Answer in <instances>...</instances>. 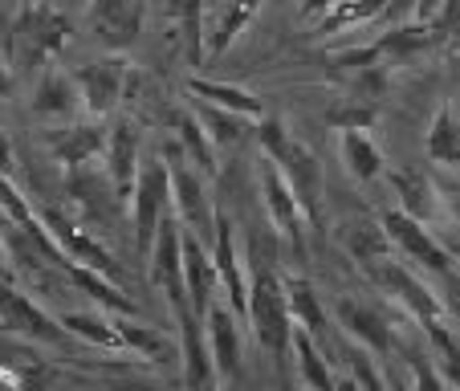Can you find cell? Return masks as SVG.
<instances>
[{
    "label": "cell",
    "mask_w": 460,
    "mask_h": 391,
    "mask_svg": "<svg viewBox=\"0 0 460 391\" xmlns=\"http://www.w3.org/2000/svg\"><path fill=\"white\" fill-rule=\"evenodd\" d=\"M257 143H261V151L286 172V180L294 183L297 200H302V212H305V220H310V228H318L322 217H326V167H322V159L314 156L297 135H289L286 122L273 119V114L257 119Z\"/></svg>",
    "instance_id": "obj_1"
},
{
    "label": "cell",
    "mask_w": 460,
    "mask_h": 391,
    "mask_svg": "<svg viewBox=\"0 0 460 391\" xmlns=\"http://www.w3.org/2000/svg\"><path fill=\"white\" fill-rule=\"evenodd\" d=\"M70 17L49 0H25L9 33V58L17 70H49L70 49Z\"/></svg>",
    "instance_id": "obj_2"
},
{
    "label": "cell",
    "mask_w": 460,
    "mask_h": 391,
    "mask_svg": "<svg viewBox=\"0 0 460 391\" xmlns=\"http://www.w3.org/2000/svg\"><path fill=\"white\" fill-rule=\"evenodd\" d=\"M294 326L297 322L289 310L281 273L270 265H257L249 278V334L273 363H286V351H294Z\"/></svg>",
    "instance_id": "obj_3"
},
{
    "label": "cell",
    "mask_w": 460,
    "mask_h": 391,
    "mask_svg": "<svg viewBox=\"0 0 460 391\" xmlns=\"http://www.w3.org/2000/svg\"><path fill=\"white\" fill-rule=\"evenodd\" d=\"M175 209L172 200V167L167 159L147 156L139 167V180H135V191H130V220H135V249L147 261L151 244H155V233L164 225V217Z\"/></svg>",
    "instance_id": "obj_4"
},
{
    "label": "cell",
    "mask_w": 460,
    "mask_h": 391,
    "mask_svg": "<svg viewBox=\"0 0 460 391\" xmlns=\"http://www.w3.org/2000/svg\"><path fill=\"white\" fill-rule=\"evenodd\" d=\"M167 167H172V200H175V217L183 220L188 233H196L204 244L217 236V204L208 191V175L200 167H191V159L183 156V147L175 143L167 151Z\"/></svg>",
    "instance_id": "obj_5"
},
{
    "label": "cell",
    "mask_w": 460,
    "mask_h": 391,
    "mask_svg": "<svg viewBox=\"0 0 460 391\" xmlns=\"http://www.w3.org/2000/svg\"><path fill=\"white\" fill-rule=\"evenodd\" d=\"M147 273H151L159 294L172 302L175 318L191 310L188 306V278H183V220L175 217V209L167 212L159 233H155V244H151V253H147Z\"/></svg>",
    "instance_id": "obj_6"
},
{
    "label": "cell",
    "mask_w": 460,
    "mask_h": 391,
    "mask_svg": "<svg viewBox=\"0 0 460 391\" xmlns=\"http://www.w3.org/2000/svg\"><path fill=\"white\" fill-rule=\"evenodd\" d=\"M257 180H261V196H265V212H270V225L278 228L281 241H286L289 249L302 257V253H305V228H310V220H305V212H302V200H297L294 183L286 180V172H281V167L273 164L265 151H261Z\"/></svg>",
    "instance_id": "obj_7"
},
{
    "label": "cell",
    "mask_w": 460,
    "mask_h": 391,
    "mask_svg": "<svg viewBox=\"0 0 460 391\" xmlns=\"http://www.w3.org/2000/svg\"><path fill=\"white\" fill-rule=\"evenodd\" d=\"M74 82H78V94H82V114H90V119H111L122 106V98H127L130 61L122 58V53H102V58H94L90 66L74 70Z\"/></svg>",
    "instance_id": "obj_8"
},
{
    "label": "cell",
    "mask_w": 460,
    "mask_h": 391,
    "mask_svg": "<svg viewBox=\"0 0 460 391\" xmlns=\"http://www.w3.org/2000/svg\"><path fill=\"white\" fill-rule=\"evenodd\" d=\"M371 278V286L375 289H383V294H391L395 302L403 306V310L411 314V318L420 322V326H440V322H448V306L440 302V294L436 289H428V281H420L416 273L403 265V261H383L379 270H371L367 273Z\"/></svg>",
    "instance_id": "obj_9"
},
{
    "label": "cell",
    "mask_w": 460,
    "mask_h": 391,
    "mask_svg": "<svg viewBox=\"0 0 460 391\" xmlns=\"http://www.w3.org/2000/svg\"><path fill=\"white\" fill-rule=\"evenodd\" d=\"M379 220H383L391 244H395V253H400L403 261H416V265H424V270H432V273H444V278L456 270V261H452L448 244H444L440 236L424 225V220L408 217L403 209H387Z\"/></svg>",
    "instance_id": "obj_10"
},
{
    "label": "cell",
    "mask_w": 460,
    "mask_h": 391,
    "mask_svg": "<svg viewBox=\"0 0 460 391\" xmlns=\"http://www.w3.org/2000/svg\"><path fill=\"white\" fill-rule=\"evenodd\" d=\"M0 331L17 334L29 342H66L70 331L61 326V318H53L45 306H37L25 289H17L9 278H0Z\"/></svg>",
    "instance_id": "obj_11"
},
{
    "label": "cell",
    "mask_w": 460,
    "mask_h": 391,
    "mask_svg": "<svg viewBox=\"0 0 460 391\" xmlns=\"http://www.w3.org/2000/svg\"><path fill=\"white\" fill-rule=\"evenodd\" d=\"M147 0H86V25L90 37L106 53H127L139 41Z\"/></svg>",
    "instance_id": "obj_12"
},
{
    "label": "cell",
    "mask_w": 460,
    "mask_h": 391,
    "mask_svg": "<svg viewBox=\"0 0 460 391\" xmlns=\"http://www.w3.org/2000/svg\"><path fill=\"white\" fill-rule=\"evenodd\" d=\"M106 183H111L114 200L130 204V191H135V180H139L143 167V130L135 119H114L111 122V139H106Z\"/></svg>",
    "instance_id": "obj_13"
},
{
    "label": "cell",
    "mask_w": 460,
    "mask_h": 391,
    "mask_svg": "<svg viewBox=\"0 0 460 391\" xmlns=\"http://www.w3.org/2000/svg\"><path fill=\"white\" fill-rule=\"evenodd\" d=\"M41 220H45V228H49L53 241L61 244V253H66V257H74L78 265H90V270H102L106 278H114V281L122 278L119 261L111 257V249H106V244H98L86 228L74 225V220L66 217L61 209H41Z\"/></svg>",
    "instance_id": "obj_14"
},
{
    "label": "cell",
    "mask_w": 460,
    "mask_h": 391,
    "mask_svg": "<svg viewBox=\"0 0 460 391\" xmlns=\"http://www.w3.org/2000/svg\"><path fill=\"white\" fill-rule=\"evenodd\" d=\"M212 261H217V273H220V289L228 294V306L233 314L249 326V273H244V261L236 253V233H233V220L220 212L217 217V236H212Z\"/></svg>",
    "instance_id": "obj_15"
},
{
    "label": "cell",
    "mask_w": 460,
    "mask_h": 391,
    "mask_svg": "<svg viewBox=\"0 0 460 391\" xmlns=\"http://www.w3.org/2000/svg\"><path fill=\"white\" fill-rule=\"evenodd\" d=\"M334 318H339V326H342V334L347 339H355L358 347H367L371 355H383V359H391L395 355V334H391V322L383 318L375 306H367V302H355V298H339V306H334Z\"/></svg>",
    "instance_id": "obj_16"
},
{
    "label": "cell",
    "mask_w": 460,
    "mask_h": 391,
    "mask_svg": "<svg viewBox=\"0 0 460 391\" xmlns=\"http://www.w3.org/2000/svg\"><path fill=\"white\" fill-rule=\"evenodd\" d=\"M180 355H183V391H212L217 383V363H212V347H208V322L196 314H180Z\"/></svg>",
    "instance_id": "obj_17"
},
{
    "label": "cell",
    "mask_w": 460,
    "mask_h": 391,
    "mask_svg": "<svg viewBox=\"0 0 460 391\" xmlns=\"http://www.w3.org/2000/svg\"><path fill=\"white\" fill-rule=\"evenodd\" d=\"M265 9V0H208L204 17V58H220L228 45L252 25V17Z\"/></svg>",
    "instance_id": "obj_18"
},
{
    "label": "cell",
    "mask_w": 460,
    "mask_h": 391,
    "mask_svg": "<svg viewBox=\"0 0 460 391\" xmlns=\"http://www.w3.org/2000/svg\"><path fill=\"white\" fill-rule=\"evenodd\" d=\"M183 278H188V306L196 318H208V306L220 298V273L212 249H204V241L196 233L183 228Z\"/></svg>",
    "instance_id": "obj_19"
},
{
    "label": "cell",
    "mask_w": 460,
    "mask_h": 391,
    "mask_svg": "<svg viewBox=\"0 0 460 391\" xmlns=\"http://www.w3.org/2000/svg\"><path fill=\"white\" fill-rule=\"evenodd\" d=\"M106 139H111V119H82V122H70L61 130L58 139L49 143V156L58 159L61 167H90L98 156H106Z\"/></svg>",
    "instance_id": "obj_20"
},
{
    "label": "cell",
    "mask_w": 460,
    "mask_h": 391,
    "mask_svg": "<svg viewBox=\"0 0 460 391\" xmlns=\"http://www.w3.org/2000/svg\"><path fill=\"white\" fill-rule=\"evenodd\" d=\"M208 347H212V363H217V379L220 383H233L241 375V326L244 322L233 314V306L217 302L208 306Z\"/></svg>",
    "instance_id": "obj_21"
},
{
    "label": "cell",
    "mask_w": 460,
    "mask_h": 391,
    "mask_svg": "<svg viewBox=\"0 0 460 391\" xmlns=\"http://www.w3.org/2000/svg\"><path fill=\"white\" fill-rule=\"evenodd\" d=\"M339 241H342V249H347V257L363 265V273L379 270L383 261L395 257V244H391L383 220H367V217L342 220V225H339Z\"/></svg>",
    "instance_id": "obj_22"
},
{
    "label": "cell",
    "mask_w": 460,
    "mask_h": 391,
    "mask_svg": "<svg viewBox=\"0 0 460 391\" xmlns=\"http://www.w3.org/2000/svg\"><path fill=\"white\" fill-rule=\"evenodd\" d=\"M74 111H82L78 82L70 74L53 70V66L41 70V78L33 86V114L45 122H66V119H74Z\"/></svg>",
    "instance_id": "obj_23"
},
{
    "label": "cell",
    "mask_w": 460,
    "mask_h": 391,
    "mask_svg": "<svg viewBox=\"0 0 460 391\" xmlns=\"http://www.w3.org/2000/svg\"><path fill=\"white\" fill-rule=\"evenodd\" d=\"M383 175H387L391 191H395V209H403L408 217L424 220V225L436 217L440 188H436L424 172H416V167H391V172H383Z\"/></svg>",
    "instance_id": "obj_24"
},
{
    "label": "cell",
    "mask_w": 460,
    "mask_h": 391,
    "mask_svg": "<svg viewBox=\"0 0 460 391\" xmlns=\"http://www.w3.org/2000/svg\"><path fill=\"white\" fill-rule=\"evenodd\" d=\"M281 281H286V298H289V310H294V322L331 351V314L318 302L314 286L305 278H297V273H281Z\"/></svg>",
    "instance_id": "obj_25"
},
{
    "label": "cell",
    "mask_w": 460,
    "mask_h": 391,
    "mask_svg": "<svg viewBox=\"0 0 460 391\" xmlns=\"http://www.w3.org/2000/svg\"><path fill=\"white\" fill-rule=\"evenodd\" d=\"M188 94L191 102H208L220 111L244 114V119H265V102L252 90L233 86V82H217V78H188Z\"/></svg>",
    "instance_id": "obj_26"
},
{
    "label": "cell",
    "mask_w": 460,
    "mask_h": 391,
    "mask_svg": "<svg viewBox=\"0 0 460 391\" xmlns=\"http://www.w3.org/2000/svg\"><path fill=\"white\" fill-rule=\"evenodd\" d=\"M424 151L436 167H460V111L452 102H440L428 122Z\"/></svg>",
    "instance_id": "obj_27"
},
{
    "label": "cell",
    "mask_w": 460,
    "mask_h": 391,
    "mask_svg": "<svg viewBox=\"0 0 460 391\" xmlns=\"http://www.w3.org/2000/svg\"><path fill=\"white\" fill-rule=\"evenodd\" d=\"M61 326L74 334V339H86L94 342V347H106V351H130L127 347V334H122L119 318H111V314H94V310H66L58 314Z\"/></svg>",
    "instance_id": "obj_28"
},
{
    "label": "cell",
    "mask_w": 460,
    "mask_h": 391,
    "mask_svg": "<svg viewBox=\"0 0 460 391\" xmlns=\"http://www.w3.org/2000/svg\"><path fill=\"white\" fill-rule=\"evenodd\" d=\"M294 355H297V375L310 391H339V379L331 375V359H326V347L314 339L310 331L294 326Z\"/></svg>",
    "instance_id": "obj_29"
},
{
    "label": "cell",
    "mask_w": 460,
    "mask_h": 391,
    "mask_svg": "<svg viewBox=\"0 0 460 391\" xmlns=\"http://www.w3.org/2000/svg\"><path fill=\"white\" fill-rule=\"evenodd\" d=\"M342 164H347V175L358 183H371L375 175L387 172V164H383V151L379 143L371 139V130H342Z\"/></svg>",
    "instance_id": "obj_30"
},
{
    "label": "cell",
    "mask_w": 460,
    "mask_h": 391,
    "mask_svg": "<svg viewBox=\"0 0 460 391\" xmlns=\"http://www.w3.org/2000/svg\"><path fill=\"white\" fill-rule=\"evenodd\" d=\"M391 0H334L331 9L322 13L318 29L322 33H347V29H363V25H379Z\"/></svg>",
    "instance_id": "obj_31"
},
{
    "label": "cell",
    "mask_w": 460,
    "mask_h": 391,
    "mask_svg": "<svg viewBox=\"0 0 460 391\" xmlns=\"http://www.w3.org/2000/svg\"><path fill=\"white\" fill-rule=\"evenodd\" d=\"M175 143L183 147V156L191 159V164L200 167L204 175H217L220 172V164H217V143L208 139V130L200 127V119L191 111H183V114H175Z\"/></svg>",
    "instance_id": "obj_32"
},
{
    "label": "cell",
    "mask_w": 460,
    "mask_h": 391,
    "mask_svg": "<svg viewBox=\"0 0 460 391\" xmlns=\"http://www.w3.org/2000/svg\"><path fill=\"white\" fill-rule=\"evenodd\" d=\"M191 114L200 119V127L208 130V139L217 143V147H236V143L249 135V122H252V119H244V114L220 111V106H208V102H196Z\"/></svg>",
    "instance_id": "obj_33"
},
{
    "label": "cell",
    "mask_w": 460,
    "mask_h": 391,
    "mask_svg": "<svg viewBox=\"0 0 460 391\" xmlns=\"http://www.w3.org/2000/svg\"><path fill=\"white\" fill-rule=\"evenodd\" d=\"M375 119H379L375 98H342V102H334L326 111V127H334L339 135L342 130H371Z\"/></svg>",
    "instance_id": "obj_34"
},
{
    "label": "cell",
    "mask_w": 460,
    "mask_h": 391,
    "mask_svg": "<svg viewBox=\"0 0 460 391\" xmlns=\"http://www.w3.org/2000/svg\"><path fill=\"white\" fill-rule=\"evenodd\" d=\"M180 13V29H183V45H188V58L200 61L204 58V17H208V0H180L175 4Z\"/></svg>",
    "instance_id": "obj_35"
},
{
    "label": "cell",
    "mask_w": 460,
    "mask_h": 391,
    "mask_svg": "<svg viewBox=\"0 0 460 391\" xmlns=\"http://www.w3.org/2000/svg\"><path fill=\"white\" fill-rule=\"evenodd\" d=\"M119 326H122V334H127V347L135 351V355H147V359H155V355H164V334L155 331V326H135V322H127V314L119 318Z\"/></svg>",
    "instance_id": "obj_36"
},
{
    "label": "cell",
    "mask_w": 460,
    "mask_h": 391,
    "mask_svg": "<svg viewBox=\"0 0 460 391\" xmlns=\"http://www.w3.org/2000/svg\"><path fill=\"white\" fill-rule=\"evenodd\" d=\"M13 78H17V66H13V58L0 53V102L13 94Z\"/></svg>",
    "instance_id": "obj_37"
},
{
    "label": "cell",
    "mask_w": 460,
    "mask_h": 391,
    "mask_svg": "<svg viewBox=\"0 0 460 391\" xmlns=\"http://www.w3.org/2000/svg\"><path fill=\"white\" fill-rule=\"evenodd\" d=\"M13 172V139H9V130L0 127V175H9Z\"/></svg>",
    "instance_id": "obj_38"
},
{
    "label": "cell",
    "mask_w": 460,
    "mask_h": 391,
    "mask_svg": "<svg viewBox=\"0 0 460 391\" xmlns=\"http://www.w3.org/2000/svg\"><path fill=\"white\" fill-rule=\"evenodd\" d=\"M440 200L448 204L452 220H456V225H460V183H448V188H440Z\"/></svg>",
    "instance_id": "obj_39"
},
{
    "label": "cell",
    "mask_w": 460,
    "mask_h": 391,
    "mask_svg": "<svg viewBox=\"0 0 460 391\" xmlns=\"http://www.w3.org/2000/svg\"><path fill=\"white\" fill-rule=\"evenodd\" d=\"M13 270H17V265H13V253L4 249V236H0V278H13Z\"/></svg>",
    "instance_id": "obj_40"
},
{
    "label": "cell",
    "mask_w": 460,
    "mask_h": 391,
    "mask_svg": "<svg viewBox=\"0 0 460 391\" xmlns=\"http://www.w3.org/2000/svg\"><path fill=\"white\" fill-rule=\"evenodd\" d=\"M339 391H363V387H358V379L350 375V379H339Z\"/></svg>",
    "instance_id": "obj_41"
},
{
    "label": "cell",
    "mask_w": 460,
    "mask_h": 391,
    "mask_svg": "<svg viewBox=\"0 0 460 391\" xmlns=\"http://www.w3.org/2000/svg\"><path fill=\"white\" fill-rule=\"evenodd\" d=\"M331 4H334V0H305V9H322V13L331 9Z\"/></svg>",
    "instance_id": "obj_42"
},
{
    "label": "cell",
    "mask_w": 460,
    "mask_h": 391,
    "mask_svg": "<svg viewBox=\"0 0 460 391\" xmlns=\"http://www.w3.org/2000/svg\"><path fill=\"white\" fill-rule=\"evenodd\" d=\"M452 78H456V90H460V49L452 53Z\"/></svg>",
    "instance_id": "obj_43"
},
{
    "label": "cell",
    "mask_w": 460,
    "mask_h": 391,
    "mask_svg": "<svg viewBox=\"0 0 460 391\" xmlns=\"http://www.w3.org/2000/svg\"><path fill=\"white\" fill-rule=\"evenodd\" d=\"M444 244H448V253H452V261H456V265H460V241H444Z\"/></svg>",
    "instance_id": "obj_44"
},
{
    "label": "cell",
    "mask_w": 460,
    "mask_h": 391,
    "mask_svg": "<svg viewBox=\"0 0 460 391\" xmlns=\"http://www.w3.org/2000/svg\"><path fill=\"white\" fill-rule=\"evenodd\" d=\"M452 314H456V322H460V302H452Z\"/></svg>",
    "instance_id": "obj_45"
}]
</instances>
